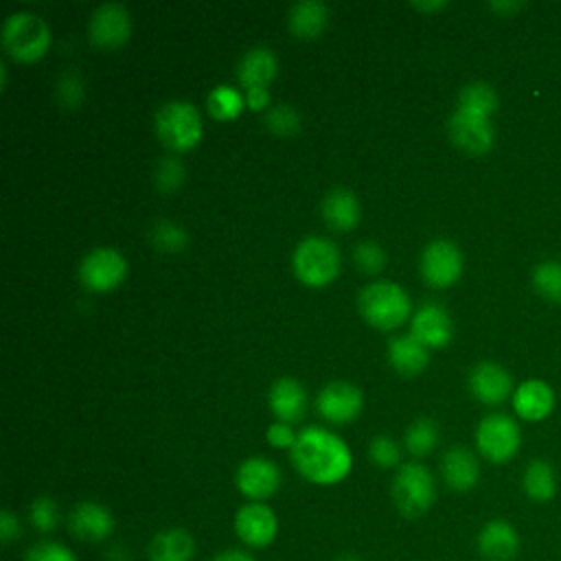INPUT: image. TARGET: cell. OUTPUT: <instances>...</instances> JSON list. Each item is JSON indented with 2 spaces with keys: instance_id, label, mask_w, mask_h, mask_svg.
I'll list each match as a JSON object with an SVG mask.
<instances>
[{
  "instance_id": "484cf974",
  "label": "cell",
  "mask_w": 561,
  "mask_h": 561,
  "mask_svg": "<svg viewBox=\"0 0 561 561\" xmlns=\"http://www.w3.org/2000/svg\"><path fill=\"white\" fill-rule=\"evenodd\" d=\"M329 22V9L318 0L296 2L289 11V31L300 39L318 37Z\"/></svg>"
},
{
  "instance_id": "7402d4cb",
  "label": "cell",
  "mask_w": 561,
  "mask_h": 561,
  "mask_svg": "<svg viewBox=\"0 0 561 561\" xmlns=\"http://www.w3.org/2000/svg\"><path fill=\"white\" fill-rule=\"evenodd\" d=\"M270 408L274 416L283 423L300 421L307 408V392L302 383L291 377L276 379L270 388Z\"/></svg>"
},
{
  "instance_id": "4316f807",
  "label": "cell",
  "mask_w": 561,
  "mask_h": 561,
  "mask_svg": "<svg viewBox=\"0 0 561 561\" xmlns=\"http://www.w3.org/2000/svg\"><path fill=\"white\" fill-rule=\"evenodd\" d=\"M522 486L530 502H537V504L550 502L557 493V476L552 465L546 460H530L528 467L524 469Z\"/></svg>"
},
{
  "instance_id": "d590c367",
  "label": "cell",
  "mask_w": 561,
  "mask_h": 561,
  "mask_svg": "<svg viewBox=\"0 0 561 561\" xmlns=\"http://www.w3.org/2000/svg\"><path fill=\"white\" fill-rule=\"evenodd\" d=\"M153 180H156V188L160 193L178 191L180 184L184 182V167H182V162L178 158H162L156 164Z\"/></svg>"
},
{
  "instance_id": "9c48e42d",
  "label": "cell",
  "mask_w": 561,
  "mask_h": 561,
  "mask_svg": "<svg viewBox=\"0 0 561 561\" xmlns=\"http://www.w3.org/2000/svg\"><path fill=\"white\" fill-rule=\"evenodd\" d=\"M421 276L430 287L443 289L454 285L462 274V254L449 239H434L421 252Z\"/></svg>"
},
{
  "instance_id": "1f68e13d",
  "label": "cell",
  "mask_w": 561,
  "mask_h": 561,
  "mask_svg": "<svg viewBox=\"0 0 561 561\" xmlns=\"http://www.w3.org/2000/svg\"><path fill=\"white\" fill-rule=\"evenodd\" d=\"M151 241L162 252H180L186 248L188 234L180 224L171 219H160L151 228Z\"/></svg>"
},
{
  "instance_id": "ba28073f",
  "label": "cell",
  "mask_w": 561,
  "mask_h": 561,
  "mask_svg": "<svg viewBox=\"0 0 561 561\" xmlns=\"http://www.w3.org/2000/svg\"><path fill=\"white\" fill-rule=\"evenodd\" d=\"M127 276V261L114 248L90 250L79 265V278L90 291L103 294L118 287Z\"/></svg>"
},
{
  "instance_id": "83f0119b",
  "label": "cell",
  "mask_w": 561,
  "mask_h": 561,
  "mask_svg": "<svg viewBox=\"0 0 561 561\" xmlns=\"http://www.w3.org/2000/svg\"><path fill=\"white\" fill-rule=\"evenodd\" d=\"M458 107L465 110V112H471V114H480V116H486L491 118V114L495 112L497 107V94L495 90L484 83V81H473V83H467L460 94H458Z\"/></svg>"
},
{
  "instance_id": "3957f363",
  "label": "cell",
  "mask_w": 561,
  "mask_h": 561,
  "mask_svg": "<svg viewBox=\"0 0 561 561\" xmlns=\"http://www.w3.org/2000/svg\"><path fill=\"white\" fill-rule=\"evenodd\" d=\"M50 46L48 24L31 11H15L2 24V48L15 61L31 64L44 57Z\"/></svg>"
},
{
  "instance_id": "8992f818",
  "label": "cell",
  "mask_w": 561,
  "mask_h": 561,
  "mask_svg": "<svg viewBox=\"0 0 561 561\" xmlns=\"http://www.w3.org/2000/svg\"><path fill=\"white\" fill-rule=\"evenodd\" d=\"M291 267L300 283L309 287H324L340 272V252L335 243L324 237H307L296 245Z\"/></svg>"
},
{
  "instance_id": "836d02e7",
  "label": "cell",
  "mask_w": 561,
  "mask_h": 561,
  "mask_svg": "<svg viewBox=\"0 0 561 561\" xmlns=\"http://www.w3.org/2000/svg\"><path fill=\"white\" fill-rule=\"evenodd\" d=\"M28 522L33 524L35 530L39 533H50L57 528L59 524V506L53 497L48 495H42V497H35L28 506Z\"/></svg>"
},
{
  "instance_id": "44dd1931",
  "label": "cell",
  "mask_w": 561,
  "mask_h": 561,
  "mask_svg": "<svg viewBox=\"0 0 561 561\" xmlns=\"http://www.w3.org/2000/svg\"><path fill=\"white\" fill-rule=\"evenodd\" d=\"M513 408L524 421H541L554 408V392L546 381L528 379L513 392Z\"/></svg>"
},
{
  "instance_id": "4fadbf2b",
  "label": "cell",
  "mask_w": 561,
  "mask_h": 561,
  "mask_svg": "<svg viewBox=\"0 0 561 561\" xmlns=\"http://www.w3.org/2000/svg\"><path fill=\"white\" fill-rule=\"evenodd\" d=\"M68 528L72 537L79 541L101 543L114 533L116 522L112 511L105 504L94 500H83L72 506L68 515Z\"/></svg>"
},
{
  "instance_id": "9a60e30c",
  "label": "cell",
  "mask_w": 561,
  "mask_h": 561,
  "mask_svg": "<svg viewBox=\"0 0 561 561\" xmlns=\"http://www.w3.org/2000/svg\"><path fill=\"white\" fill-rule=\"evenodd\" d=\"M447 129H449L451 140L467 153L480 156L493 147L495 134H493L491 118H486V116L471 114V112L456 107L454 114L449 116Z\"/></svg>"
},
{
  "instance_id": "8d00e7d4",
  "label": "cell",
  "mask_w": 561,
  "mask_h": 561,
  "mask_svg": "<svg viewBox=\"0 0 561 561\" xmlns=\"http://www.w3.org/2000/svg\"><path fill=\"white\" fill-rule=\"evenodd\" d=\"M355 265L366 274H377L386 265V252L377 241H359L353 252Z\"/></svg>"
},
{
  "instance_id": "277c9868",
  "label": "cell",
  "mask_w": 561,
  "mask_h": 561,
  "mask_svg": "<svg viewBox=\"0 0 561 561\" xmlns=\"http://www.w3.org/2000/svg\"><path fill=\"white\" fill-rule=\"evenodd\" d=\"M392 502L408 519L425 515L436 502V482L430 469L421 462L401 465L392 480Z\"/></svg>"
},
{
  "instance_id": "b9f144b4",
  "label": "cell",
  "mask_w": 561,
  "mask_h": 561,
  "mask_svg": "<svg viewBox=\"0 0 561 561\" xmlns=\"http://www.w3.org/2000/svg\"><path fill=\"white\" fill-rule=\"evenodd\" d=\"M245 105L254 112L259 110H265L270 105V92L267 88H252V90H245Z\"/></svg>"
},
{
  "instance_id": "ffe728a7",
  "label": "cell",
  "mask_w": 561,
  "mask_h": 561,
  "mask_svg": "<svg viewBox=\"0 0 561 561\" xmlns=\"http://www.w3.org/2000/svg\"><path fill=\"white\" fill-rule=\"evenodd\" d=\"M195 537L180 526L164 528L156 533L147 546L149 561H193Z\"/></svg>"
},
{
  "instance_id": "ab89813d",
  "label": "cell",
  "mask_w": 561,
  "mask_h": 561,
  "mask_svg": "<svg viewBox=\"0 0 561 561\" xmlns=\"http://www.w3.org/2000/svg\"><path fill=\"white\" fill-rule=\"evenodd\" d=\"M298 434L291 430L289 423H283V421H276L267 427V443L276 449H291L294 443H296Z\"/></svg>"
},
{
  "instance_id": "f1b7e54d",
  "label": "cell",
  "mask_w": 561,
  "mask_h": 561,
  "mask_svg": "<svg viewBox=\"0 0 561 561\" xmlns=\"http://www.w3.org/2000/svg\"><path fill=\"white\" fill-rule=\"evenodd\" d=\"M206 105L215 121H232L243 112L245 94H241L237 88H230V85H217L210 90Z\"/></svg>"
},
{
  "instance_id": "d6986e66",
  "label": "cell",
  "mask_w": 561,
  "mask_h": 561,
  "mask_svg": "<svg viewBox=\"0 0 561 561\" xmlns=\"http://www.w3.org/2000/svg\"><path fill=\"white\" fill-rule=\"evenodd\" d=\"M440 473L451 491L467 493L478 484L480 465L467 447H451L440 460Z\"/></svg>"
},
{
  "instance_id": "60d3db41",
  "label": "cell",
  "mask_w": 561,
  "mask_h": 561,
  "mask_svg": "<svg viewBox=\"0 0 561 561\" xmlns=\"http://www.w3.org/2000/svg\"><path fill=\"white\" fill-rule=\"evenodd\" d=\"M20 533H22V528H20V522H18V517L11 513V511H2L0 513V539L4 541V543H11V541H15L18 537H20Z\"/></svg>"
},
{
  "instance_id": "ac0fdd59",
  "label": "cell",
  "mask_w": 561,
  "mask_h": 561,
  "mask_svg": "<svg viewBox=\"0 0 561 561\" xmlns=\"http://www.w3.org/2000/svg\"><path fill=\"white\" fill-rule=\"evenodd\" d=\"M469 388L478 401L486 405H497L511 394L513 379L500 364L480 362L469 375Z\"/></svg>"
},
{
  "instance_id": "74e56055",
  "label": "cell",
  "mask_w": 561,
  "mask_h": 561,
  "mask_svg": "<svg viewBox=\"0 0 561 561\" xmlns=\"http://www.w3.org/2000/svg\"><path fill=\"white\" fill-rule=\"evenodd\" d=\"M368 456L370 460L381 467V469H390L394 465H399L401 460V449L397 445L394 438L390 436H375L368 445Z\"/></svg>"
},
{
  "instance_id": "7c38bea8",
  "label": "cell",
  "mask_w": 561,
  "mask_h": 561,
  "mask_svg": "<svg viewBox=\"0 0 561 561\" xmlns=\"http://www.w3.org/2000/svg\"><path fill=\"white\" fill-rule=\"evenodd\" d=\"M234 484L250 502H265L280 486V469L270 458L250 456L237 467Z\"/></svg>"
},
{
  "instance_id": "d4e9b609",
  "label": "cell",
  "mask_w": 561,
  "mask_h": 561,
  "mask_svg": "<svg viewBox=\"0 0 561 561\" xmlns=\"http://www.w3.org/2000/svg\"><path fill=\"white\" fill-rule=\"evenodd\" d=\"M427 346L423 342H419L412 333L408 335H399L394 340H390L388 346V362L392 364V368L401 375H419L425 366H427Z\"/></svg>"
},
{
  "instance_id": "7a4b0ae2",
  "label": "cell",
  "mask_w": 561,
  "mask_h": 561,
  "mask_svg": "<svg viewBox=\"0 0 561 561\" xmlns=\"http://www.w3.org/2000/svg\"><path fill=\"white\" fill-rule=\"evenodd\" d=\"M359 311L375 329L392 331L408 320L410 298L401 285L392 280H375L359 291Z\"/></svg>"
},
{
  "instance_id": "f546056e",
  "label": "cell",
  "mask_w": 561,
  "mask_h": 561,
  "mask_svg": "<svg viewBox=\"0 0 561 561\" xmlns=\"http://www.w3.org/2000/svg\"><path fill=\"white\" fill-rule=\"evenodd\" d=\"M403 443H405V449L412 456H416V458L427 456L436 447V443H438V427H436V423L432 419H425V416L416 419L408 427Z\"/></svg>"
},
{
  "instance_id": "d6a6232c",
  "label": "cell",
  "mask_w": 561,
  "mask_h": 561,
  "mask_svg": "<svg viewBox=\"0 0 561 561\" xmlns=\"http://www.w3.org/2000/svg\"><path fill=\"white\" fill-rule=\"evenodd\" d=\"M265 125L276 136H294L300 129V114L289 103H278L267 110Z\"/></svg>"
},
{
  "instance_id": "bcb514c9",
  "label": "cell",
  "mask_w": 561,
  "mask_h": 561,
  "mask_svg": "<svg viewBox=\"0 0 561 561\" xmlns=\"http://www.w3.org/2000/svg\"><path fill=\"white\" fill-rule=\"evenodd\" d=\"M493 9H519V4H491Z\"/></svg>"
},
{
  "instance_id": "8fae6325",
  "label": "cell",
  "mask_w": 561,
  "mask_h": 561,
  "mask_svg": "<svg viewBox=\"0 0 561 561\" xmlns=\"http://www.w3.org/2000/svg\"><path fill=\"white\" fill-rule=\"evenodd\" d=\"M88 35L94 46L112 50L123 46L131 35L129 11L118 2H105L94 9L88 22Z\"/></svg>"
},
{
  "instance_id": "f6af8a7d",
  "label": "cell",
  "mask_w": 561,
  "mask_h": 561,
  "mask_svg": "<svg viewBox=\"0 0 561 561\" xmlns=\"http://www.w3.org/2000/svg\"><path fill=\"white\" fill-rule=\"evenodd\" d=\"M337 561H364V559L357 557V554H353V552H344V554L337 557Z\"/></svg>"
},
{
  "instance_id": "f35d334b",
  "label": "cell",
  "mask_w": 561,
  "mask_h": 561,
  "mask_svg": "<svg viewBox=\"0 0 561 561\" xmlns=\"http://www.w3.org/2000/svg\"><path fill=\"white\" fill-rule=\"evenodd\" d=\"M83 96H85V88H83L81 77L77 72H72V70L64 72L59 77V81H57V99H59V103L64 107H68V110H75V107L81 105Z\"/></svg>"
},
{
  "instance_id": "4dcf8cb0",
  "label": "cell",
  "mask_w": 561,
  "mask_h": 561,
  "mask_svg": "<svg viewBox=\"0 0 561 561\" xmlns=\"http://www.w3.org/2000/svg\"><path fill=\"white\" fill-rule=\"evenodd\" d=\"M535 289L552 302H561V263L559 261H543L533 272Z\"/></svg>"
},
{
  "instance_id": "cb8c5ba5",
  "label": "cell",
  "mask_w": 561,
  "mask_h": 561,
  "mask_svg": "<svg viewBox=\"0 0 561 561\" xmlns=\"http://www.w3.org/2000/svg\"><path fill=\"white\" fill-rule=\"evenodd\" d=\"M362 217L359 202L348 188H331L322 199V219L331 230L346 232L357 226Z\"/></svg>"
},
{
  "instance_id": "5b68a950",
  "label": "cell",
  "mask_w": 561,
  "mask_h": 561,
  "mask_svg": "<svg viewBox=\"0 0 561 561\" xmlns=\"http://www.w3.org/2000/svg\"><path fill=\"white\" fill-rule=\"evenodd\" d=\"M156 134L164 147L188 151L202 140V116L188 101H167L156 112Z\"/></svg>"
},
{
  "instance_id": "603a6c76",
  "label": "cell",
  "mask_w": 561,
  "mask_h": 561,
  "mask_svg": "<svg viewBox=\"0 0 561 561\" xmlns=\"http://www.w3.org/2000/svg\"><path fill=\"white\" fill-rule=\"evenodd\" d=\"M276 72H278V59L267 46L250 48L237 66L239 83L245 90L267 88L272 83V79L276 77Z\"/></svg>"
},
{
  "instance_id": "2e32d148",
  "label": "cell",
  "mask_w": 561,
  "mask_h": 561,
  "mask_svg": "<svg viewBox=\"0 0 561 561\" xmlns=\"http://www.w3.org/2000/svg\"><path fill=\"white\" fill-rule=\"evenodd\" d=\"M476 548L482 561H513L519 552V533L502 517L489 519L476 537Z\"/></svg>"
},
{
  "instance_id": "30bf717a",
  "label": "cell",
  "mask_w": 561,
  "mask_h": 561,
  "mask_svg": "<svg viewBox=\"0 0 561 561\" xmlns=\"http://www.w3.org/2000/svg\"><path fill=\"white\" fill-rule=\"evenodd\" d=\"M234 533L248 548H267L278 535V517L265 502H245L234 513Z\"/></svg>"
},
{
  "instance_id": "e575fe53",
  "label": "cell",
  "mask_w": 561,
  "mask_h": 561,
  "mask_svg": "<svg viewBox=\"0 0 561 561\" xmlns=\"http://www.w3.org/2000/svg\"><path fill=\"white\" fill-rule=\"evenodd\" d=\"M24 561H77V554L61 541L39 539L24 552Z\"/></svg>"
},
{
  "instance_id": "6da1fadb",
  "label": "cell",
  "mask_w": 561,
  "mask_h": 561,
  "mask_svg": "<svg viewBox=\"0 0 561 561\" xmlns=\"http://www.w3.org/2000/svg\"><path fill=\"white\" fill-rule=\"evenodd\" d=\"M289 456L298 473L320 486L342 482L353 467V454L348 445L337 434L316 425L298 432Z\"/></svg>"
},
{
  "instance_id": "7bdbcfd3",
  "label": "cell",
  "mask_w": 561,
  "mask_h": 561,
  "mask_svg": "<svg viewBox=\"0 0 561 561\" xmlns=\"http://www.w3.org/2000/svg\"><path fill=\"white\" fill-rule=\"evenodd\" d=\"M210 561H256V559L241 548H226V550H219Z\"/></svg>"
},
{
  "instance_id": "ee69618b",
  "label": "cell",
  "mask_w": 561,
  "mask_h": 561,
  "mask_svg": "<svg viewBox=\"0 0 561 561\" xmlns=\"http://www.w3.org/2000/svg\"><path fill=\"white\" fill-rule=\"evenodd\" d=\"M414 7L421 9V11H430V9H440V7H445V2H414Z\"/></svg>"
},
{
  "instance_id": "e0dca14e",
  "label": "cell",
  "mask_w": 561,
  "mask_h": 561,
  "mask_svg": "<svg viewBox=\"0 0 561 561\" xmlns=\"http://www.w3.org/2000/svg\"><path fill=\"white\" fill-rule=\"evenodd\" d=\"M412 335L427 348H440L449 344L454 335V322L447 309L438 302H425L412 318Z\"/></svg>"
},
{
  "instance_id": "52a82bcc",
  "label": "cell",
  "mask_w": 561,
  "mask_h": 561,
  "mask_svg": "<svg viewBox=\"0 0 561 561\" xmlns=\"http://www.w3.org/2000/svg\"><path fill=\"white\" fill-rule=\"evenodd\" d=\"M522 445L519 425L506 414H489L476 430V447L489 462H508Z\"/></svg>"
},
{
  "instance_id": "5bb4252c",
  "label": "cell",
  "mask_w": 561,
  "mask_h": 561,
  "mask_svg": "<svg viewBox=\"0 0 561 561\" xmlns=\"http://www.w3.org/2000/svg\"><path fill=\"white\" fill-rule=\"evenodd\" d=\"M362 405H364V399H362L359 388L348 381L327 383L318 392V399H316V408H318L320 416L335 425L355 421L362 412Z\"/></svg>"
}]
</instances>
